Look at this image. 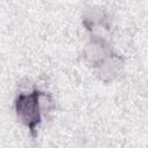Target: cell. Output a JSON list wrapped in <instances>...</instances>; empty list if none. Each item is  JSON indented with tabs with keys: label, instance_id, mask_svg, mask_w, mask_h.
Returning a JSON list of instances; mask_svg holds the SVG:
<instances>
[{
	"label": "cell",
	"instance_id": "6da1fadb",
	"mask_svg": "<svg viewBox=\"0 0 148 148\" xmlns=\"http://www.w3.org/2000/svg\"><path fill=\"white\" fill-rule=\"evenodd\" d=\"M51 103L52 99L45 92L38 90H34L29 94H21L15 102L16 114L30 131H34L42 119V113L44 110L49 109Z\"/></svg>",
	"mask_w": 148,
	"mask_h": 148
}]
</instances>
